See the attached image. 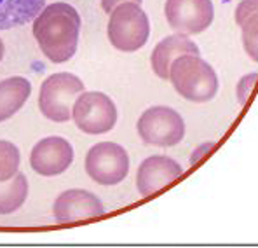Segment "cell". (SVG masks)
<instances>
[{
    "instance_id": "cell-8",
    "label": "cell",
    "mask_w": 258,
    "mask_h": 248,
    "mask_svg": "<svg viewBox=\"0 0 258 248\" xmlns=\"http://www.w3.org/2000/svg\"><path fill=\"white\" fill-rule=\"evenodd\" d=\"M164 16L176 33L199 35L215 20L213 0H166Z\"/></svg>"
},
{
    "instance_id": "cell-1",
    "label": "cell",
    "mask_w": 258,
    "mask_h": 248,
    "mask_svg": "<svg viewBox=\"0 0 258 248\" xmlns=\"http://www.w3.org/2000/svg\"><path fill=\"white\" fill-rule=\"evenodd\" d=\"M81 14L67 2L45 6L33 20L32 32L49 62L64 63L74 58L81 35Z\"/></svg>"
},
{
    "instance_id": "cell-15",
    "label": "cell",
    "mask_w": 258,
    "mask_h": 248,
    "mask_svg": "<svg viewBox=\"0 0 258 248\" xmlns=\"http://www.w3.org/2000/svg\"><path fill=\"white\" fill-rule=\"evenodd\" d=\"M28 197V180L18 171L11 180L0 182V215H11L25 205Z\"/></svg>"
},
{
    "instance_id": "cell-19",
    "label": "cell",
    "mask_w": 258,
    "mask_h": 248,
    "mask_svg": "<svg viewBox=\"0 0 258 248\" xmlns=\"http://www.w3.org/2000/svg\"><path fill=\"white\" fill-rule=\"evenodd\" d=\"M256 13H258V0H241L236 7V13H234V20L241 26L249 16H253Z\"/></svg>"
},
{
    "instance_id": "cell-14",
    "label": "cell",
    "mask_w": 258,
    "mask_h": 248,
    "mask_svg": "<svg viewBox=\"0 0 258 248\" xmlns=\"http://www.w3.org/2000/svg\"><path fill=\"white\" fill-rule=\"evenodd\" d=\"M45 0H0V30L23 26L39 16Z\"/></svg>"
},
{
    "instance_id": "cell-12",
    "label": "cell",
    "mask_w": 258,
    "mask_h": 248,
    "mask_svg": "<svg viewBox=\"0 0 258 248\" xmlns=\"http://www.w3.org/2000/svg\"><path fill=\"white\" fill-rule=\"evenodd\" d=\"M181 55H201L199 45L183 33L174 32L173 35L164 37L161 42L155 44L150 56V65L154 74L162 81H168L169 67Z\"/></svg>"
},
{
    "instance_id": "cell-13",
    "label": "cell",
    "mask_w": 258,
    "mask_h": 248,
    "mask_svg": "<svg viewBox=\"0 0 258 248\" xmlns=\"http://www.w3.org/2000/svg\"><path fill=\"white\" fill-rule=\"evenodd\" d=\"M32 94L28 79L14 75L0 81V123L11 119Z\"/></svg>"
},
{
    "instance_id": "cell-6",
    "label": "cell",
    "mask_w": 258,
    "mask_h": 248,
    "mask_svg": "<svg viewBox=\"0 0 258 248\" xmlns=\"http://www.w3.org/2000/svg\"><path fill=\"white\" fill-rule=\"evenodd\" d=\"M74 124L87 135H103L117 123V107L108 94L101 91H84L72 107Z\"/></svg>"
},
{
    "instance_id": "cell-18",
    "label": "cell",
    "mask_w": 258,
    "mask_h": 248,
    "mask_svg": "<svg viewBox=\"0 0 258 248\" xmlns=\"http://www.w3.org/2000/svg\"><path fill=\"white\" fill-rule=\"evenodd\" d=\"M256 82H258V72H251V74H246L239 79L237 82V87H236V96H237V102L241 105H244L246 102L249 100L251 96L253 89L256 87Z\"/></svg>"
},
{
    "instance_id": "cell-22",
    "label": "cell",
    "mask_w": 258,
    "mask_h": 248,
    "mask_svg": "<svg viewBox=\"0 0 258 248\" xmlns=\"http://www.w3.org/2000/svg\"><path fill=\"white\" fill-rule=\"evenodd\" d=\"M4 53H6V45H4L2 39H0V62H2V58H4Z\"/></svg>"
},
{
    "instance_id": "cell-4",
    "label": "cell",
    "mask_w": 258,
    "mask_h": 248,
    "mask_svg": "<svg viewBox=\"0 0 258 248\" xmlns=\"http://www.w3.org/2000/svg\"><path fill=\"white\" fill-rule=\"evenodd\" d=\"M81 93H84V82L77 75L70 72L52 74L40 86L39 109L45 119L67 123L72 119V107Z\"/></svg>"
},
{
    "instance_id": "cell-11",
    "label": "cell",
    "mask_w": 258,
    "mask_h": 248,
    "mask_svg": "<svg viewBox=\"0 0 258 248\" xmlns=\"http://www.w3.org/2000/svg\"><path fill=\"white\" fill-rule=\"evenodd\" d=\"M183 175V168L169 156H150L136 171V187L143 197L154 196Z\"/></svg>"
},
{
    "instance_id": "cell-7",
    "label": "cell",
    "mask_w": 258,
    "mask_h": 248,
    "mask_svg": "<svg viewBox=\"0 0 258 248\" xmlns=\"http://www.w3.org/2000/svg\"><path fill=\"white\" fill-rule=\"evenodd\" d=\"M84 168L87 177L100 185H117L129 173V154L115 142H100L87 151Z\"/></svg>"
},
{
    "instance_id": "cell-2",
    "label": "cell",
    "mask_w": 258,
    "mask_h": 248,
    "mask_svg": "<svg viewBox=\"0 0 258 248\" xmlns=\"http://www.w3.org/2000/svg\"><path fill=\"white\" fill-rule=\"evenodd\" d=\"M178 94L194 104H208L218 93V75L201 55H181L169 67V77Z\"/></svg>"
},
{
    "instance_id": "cell-10",
    "label": "cell",
    "mask_w": 258,
    "mask_h": 248,
    "mask_svg": "<svg viewBox=\"0 0 258 248\" xmlns=\"http://www.w3.org/2000/svg\"><path fill=\"white\" fill-rule=\"evenodd\" d=\"M105 213V207L96 194L84 189L64 190L54 200L52 215L58 224L82 222L98 219Z\"/></svg>"
},
{
    "instance_id": "cell-20",
    "label": "cell",
    "mask_w": 258,
    "mask_h": 248,
    "mask_svg": "<svg viewBox=\"0 0 258 248\" xmlns=\"http://www.w3.org/2000/svg\"><path fill=\"white\" fill-rule=\"evenodd\" d=\"M211 151H215L213 142H204V143L197 145L190 156V166H196V165H199L201 161H204V159L211 154Z\"/></svg>"
},
{
    "instance_id": "cell-17",
    "label": "cell",
    "mask_w": 258,
    "mask_h": 248,
    "mask_svg": "<svg viewBox=\"0 0 258 248\" xmlns=\"http://www.w3.org/2000/svg\"><path fill=\"white\" fill-rule=\"evenodd\" d=\"M241 40L246 55L258 63V13L241 25Z\"/></svg>"
},
{
    "instance_id": "cell-21",
    "label": "cell",
    "mask_w": 258,
    "mask_h": 248,
    "mask_svg": "<svg viewBox=\"0 0 258 248\" xmlns=\"http://www.w3.org/2000/svg\"><path fill=\"white\" fill-rule=\"evenodd\" d=\"M124 2H136V4H142L143 0H101V9H103L107 14H110L113 9H115L117 6H120V4H124Z\"/></svg>"
},
{
    "instance_id": "cell-9",
    "label": "cell",
    "mask_w": 258,
    "mask_h": 248,
    "mask_svg": "<svg viewBox=\"0 0 258 248\" xmlns=\"http://www.w3.org/2000/svg\"><path fill=\"white\" fill-rule=\"evenodd\" d=\"M74 156V147L63 136H45L33 145L30 166L42 177H58L72 166Z\"/></svg>"
},
{
    "instance_id": "cell-3",
    "label": "cell",
    "mask_w": 258,
    "mask_h": 248,
    "mask_svg": "<svg viewBox=\"0 0 258 248\" xmlns=\"http://www.w3.org/2000/svg\"><path fill=\"white\" fill-rule=\"evenodd\" d=\"M107 33L117 51H140L149 42L150 20L140 4L124 2L110 13Z\"/></svg>"
},
{
    "instance_id": "cell-16",
    "label": "cell",
    "mask_w": 258,
    "mask_h": 248,
    "mask_svg": "<svg viewBox=\"0 0 258 248\" xmlns=\"http://www.w3.org/2000/svg\"><path fill=\"white\" fill-rule=\"evenodd\" d=\"M20 148L9 140H0V182L11 180L20 171Z\"/></svg>"
},
{
    "instance_id": "cell-5",
    "label": "cell",
    "mask_w": 258,
    "mask_h": 248,
    "mask_svg": "<svg viewBox=\"0 0 258 248\" xmlns=\"http://www.w3.org/2000/svg\"><path fill=\"white\" fill-rule=\"evenodd\" d=\"M136 131L147 145L174 147L185 138V121L171 107L155 105L140 116Z\"/></svg>"
}]
</instances>
